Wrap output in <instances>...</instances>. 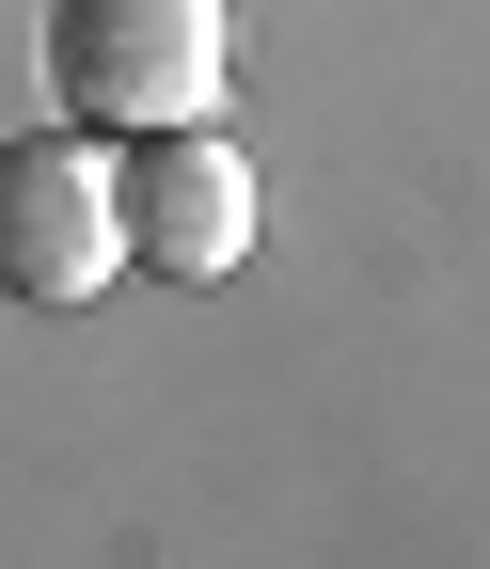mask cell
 Listing matches in <instances>:
<instances>
[{
	"mask_svg": "<svg viewBox=\"0 0 490 569\" xmlns=\"http://www.w3.org/2000/svg\"><path fill=\"white\" fill-rule=\"evenodd\" d=\"M222 63H238V0H48V80L111 142L206 127L222 111Z\"/></svg>",
	"mask_w": 490,
	"mask_h": 569,
	"instance_id": "6da1fadb",
	"label": "cell"
},
{
	"mask_svg": "<svg viewBox=\"0 0 490 569\" xmlns=\"http://www.w3.org/2000/svg\"><path fill=\"white\" fill-rule=\"evenodd\" d=\"M127 253H143L127 238V159H96V142H17L0 159V284L17 301H96Z\"/></svg>",
	"mask_w": 490,
	"mask_h": 569,
	"instance_id": "7a4b0ae2",
	"label": "cell"
},
{
	"mask_svg": "<svg viewBox=\"0 0 490 569\" xmlns=\"http://www.w3.org/2000/svg\"><path fill=\"white\" fill-rule=\"evenodd\" d=\"M127 238H143L159 284H222L253 253V159L222 127H159V142H127Z\"/></svg>",
	"mask_w": 490,
	"mask_h": 569,
	"instance_id": "3957f363",
	"label": "cell"
}]
</instances>
